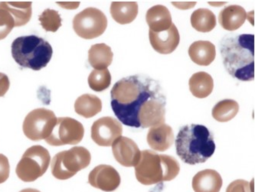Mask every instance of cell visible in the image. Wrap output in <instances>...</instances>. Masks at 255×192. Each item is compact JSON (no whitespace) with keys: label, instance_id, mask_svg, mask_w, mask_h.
<instances>
[{"label":"cell","instance_id":"obj_3","mask_svg":"<svg viewBox=\"0 0 255 192\" xmlns=\"http://www.w3.org/2000/svg\"><path fill=\"white\" fill-rule=\"evenodd\" d=\"M176 149L181 160L189 165L206 163L216 150L213 135L203 125L182 126L176 139Z\"/></svg>","mask_w":255,"mask_h":192},{"label":"cell","instance_id":"obj_1","mask_svg":"<svg viewBox=\"0 0 255 192\" xmlns=\"http://www.w3.org/2000/svg\"><path fill=\"white\" fill-rule=\"evenodd\" d=\"M115 116L126 126L149 128L163 124L166 98L159 82L144 75L120 80L111 92Z\"/></svg>","mask_w":255,"mask_h":192},{"label":"cell","instance_id":"obj_2","mask_svg":"<svg viewBox=\"0 0 255 192\" xmlns=\"http://www.w3.org/2000/svg\"><path fill=\"white\" fill-rule=\"evenodd\" d=\"M220 49L224 66L231 76L242 82L255 79V35L226 36Z\"/></svg>","mask_w":255,"mask_h":192},{"label":"cell","instance_id":"obj_7","mask_svg":"<svg viewBox=\"0 0 255 192\" xmlns=\"http://www.w3.org/2000/svg\"><path fill=\"white\" fill-rule=\"evenodd\" d=\"M50 162L48 149L42 146H33L25 151L17 165L15 173L18 179L25 183H32L46 173Z\"/></svg>","mask_w":255,"mask_h":192},{"label":"cell","instance_id":"obj_27","mask_svg":"<svg viewBox=\"0 0 255 192\" xmlns=\"http://www.w3.org/2000/svg\"><path fill=\"white\" fill-rule=\"evenodd\" d=\"M88 85L96 92H104L111 84V75L109 70H94L88 77Z\"/></svg>","mask_w":255,"mask_h":192},{"label":"cell","instance_id":"obj_35","mask_svg":"<svg viewBox=\"0 0 255 192\" xmlns=\"http://www.w3.org/2000/svg\"><path fill=\"white\" fill-rule=\"evenodd\" d=\"M19 192H41L40 191L37 190V189H25Z\"/></svg>","mask_w":255,"mask_h":192},{"label":"cell","instance_id":"obj_13","mask_svg":"<svg viewBox=\"0 0 255 192\" xmlns=\"http://www.w3.org/2000/svg\"><path fill=\"white\" fill-rule=\"evenodd\" d=\"M117 162L125 167H135L139 163L141 152L136 143L126 136H120L112 144Z\"/></svg>","mask_w":255,"mask_h":192},{"label":"cell","instance_id":"obj_11","mask_svg":"<svg viewBox=\"0 0 255 192\" xmlns=\"http://www.w3.org/2000/svg\"><path fill=\"white\" fill-rule=\"evenodd\" d=\"M122 133L123 126L121 123L111 116L100 118L91 126V139L100 146H112Z\"/></svg>","mask_w":255,"mask_h":192},{"label":"cell","instance_id":"obj_19","mask_svg":"<svg viewBox=\"0 0 255 192\" xmlns=\"http://www.w3.org/2000/svg\"><path fill=\"white\" fill-rule=\"evenodd\" d=\"M189 55L196 65L209 66L216 58V46L209 41H197L189 47Z\"/></svg>","mask_w":255,"mask_h":192},{"label":"cell","instance_id":"obj_21","mask_svg":"<svg viewBox=\"0 0 255 192\" xmlns=\"http://www.w3.org/2000/svg\"><path fill=\"white\" fill-rule=\"evenodd\" d=\"M32 2H2L0 8H5L15 21V27L26 25L32 18Z\"/></svg>","mask_w":255,"mask_h":192},{"label":"cell","instance_id":"obj_16","mask_svg":"<svg viewBox=\"0 0 255 192\" xmlns=\"http://www.w3.org/2000/svg\"><path fill=\"white\" fill-rule=\"evenodd\" d=\"M222 177L213 169H206L198 173L192 179L195 192H219L222 187Z\"/></svg>","mask_w":255,"mask_h":192},{"label":"cell","instance_id":"obj_23","mask_svg":"<svg viewBox=\"0 0 255 192\" xmlns=\"http://www.w3.org/2000/svg\"><path fill=\"white\" fill-rule=\"evenodd\" d=\"M111 16L121 25L131 23L137 16L136 2H114L111 5Z\"/></svg>","mask_w":255,"mask_h":192},{"label":"cell","instance_id":"obj_24","mask_svg":"<svg viewBox=\"0 0 255 192\" xmlns=\"http://www.w3.org/2000/svg\"><path fill=\"white\" fill-rule=\"evenodd\" d=\"M102 109V102L94 95H83L75 101V110L78 115L89 119L93 117Z\"/></svg>","mask_w":255,"mask_h":192},{"label":"cell","instance_id":"obj_12","mask_svg":"<svg viewBox=\"0 0 255 192\" xmlns=\"http://www.w3.org/2000/svg\"><path fill=\"white\" fill-rule=\"evenodd\" d=\"M121 182V176L118 171L108 165L96 166L88 176L89 184L103 192H114L119 187Z\"/></svg>","mask_w":255,"mask_h":192},{"label":"cell","instance_id":"obj_15","mask_svg":"<svg viewBox=\"0 0 255 192\" xmlns=\"http://www.w3.org/2000/svg\"><path fill=\"white\" fill-rule=\"evenodd\" d=\"M146 140L151 149L159 152H165L174 143V133L171 126L163 123L151 127Z\"/></svg>","mask_w":255,"mask_h":192},{"label":"cell","instance_id":"obj_17","mask_svg":"<svg viewBox=\"0 0 255 192\" xmlns=\"http://www.w3.org/2000/svg\"><path fill=\"white\" fill-rule=\"evenodd\" d=\"M146 20L149 30L154 32L166 31L172 25L170 12L166 6L162 5L151 7L146 12Z\"/></svg>","mask_w":255,"mask_h":192},{"label":"cell","instance_id":"obj_29","mask_svg":"<svg viewBox=\"0 0 255 192\" xmlns=\"http://www.w3.org/2000/svg\"><path fill=\"white\" fill-rule=\"evenodd\" d=\"M15 27V21L5 8H0V40L6 38Z\"/></svg>","mask_w":255,"mask_h":192},{"label":"cell","instance_id":"obj_8","mask_svg":"<svg viewBox=\"0 0 255 192\" xmlns=\"http://www.w3.org/2000/svg\"><path fill=\"white\" fill-rule=\"evenodd\" d=\"M56 122L57 117L53 111L45 108L33 109L24 119V134L32 141L47 139L52 133Z\"/></svg>","mask_w":255,"mask_h":192},{"label":"cell","instance_id":"obj_4","mask_svg":"<svg viewBox=\"0 0 255 192\" xmlns=\"http://www.w3.org/2000/svg\"><path fill=\"white\" fill-rule=\"evenodd\" d=\"M179 171L180 166L174 157L152 150L141 152L139 163L135 166L136 179L143 186L170 182L176 179Z\"/></svg>","mask_w":255,"mask_h":192},{"label":"cell","instance_id":"obj_10","mask_svg":"<svg viewBox=\"0 0 255 192\" xmlns=\"http://www.w3.org/2000/svg\"><path fill=\"white\" fill-rule=\"evenodd\" d=\"M85 135V128L79 121L71 117L57 118L56 124L45 142L50 146L76 145Z\"/></svg>","mask_w":255,"mask_h":192},{"label":"cell","instance_id":"obj_5","mask_svg":"<svg viewBox=\"0 0 255 192\" xmlns=\"http://www.w3.org/2000/svg\"><path fill=\"white\" fill-rule=\"evenodd\" d=\"M12 55L22 68L39 71L45 68L52 59L53 49L49 42L36 35L15 38L12 42Z\"/></svg>","mask_w":255,"mask_h":192},{"label":"cell","instance_id":"obj_9","mask_svg":"<svg viewBox=\"0 0 255 192\" xmlns=\"http://www.w3.org/2000/svg\"><path fill=\"white\" fill-rule=\"evenodd\" d=\"M108 27V18L96 8H85L75 15L73 28L75 33L84 39H93L103 35Z\"/></svg>","mask_w":255,"mask_h":192},{"label":"cell","instance_id":"obj_28","mask_svg":"<svg viewBox=\"0 0 255 192\" xmlns=\"http://www.w3.org/2000/svg\"><path fill=\"white\" fill-rule=\"evenodd\" d=\"M40 23L46 32H55L62 26V18L55 10L47 8L39 15Z\"/></svg>","mask_w":255,"mask_h":192},{"label":"cell","instance_id":"obj_32","mask_svg":"<svg viewBox=\"0 0 255 192\" xmlns=\"http://www.w3.org/2000/svg\"><path fill=\"white\" fill-rule=\"evenodd\" d=\"M9 86L10 82L8 76L5 74L0 73V96H5Z\"/></svg>","mask_w":255,"mask_h":192},{"label":"cell","instance_id":"obj_6","mask_svg":"<svg viewBox=\"0 0 255 192\" xmlns=\"http://www.w3.org/2000/svg\"><path fill=\"white\" fill-rule=\"evenodd\" d=\"M89 151L82 146H75L60 152L52 159V174L58 180H68L91 163Z\"/></svg>","mask_w":255,"mask_h":192},{"label":"cell","instance_id":"obj_31","mask_svg":"<svg viewBox=\"0 0 255 192\" xmlns=\"http://www.w3.org/2000/svg\"><path fill=\"white\" fill-rule=\"evenodd\" d=\"M10 166L8 159L3 154H0V184L5 183L9 177Z\"/></svg>","mask_w":255,"mask_h":192},{"label":"cell","instance_id":"obj_18","mask_svg":"<svg viewBox=\"0 0 255 192\" xmlns=\"http://www.w3.org/2000/svg\"><path fill=\"white\" fill-rule=\"evenodd\" d=\"M247 12L243 7L238 5H229L219 13V23L224 29L236 31L242 26L247 19Z\"/></svg>","mask_w":255,"mask_h":192},{"label":"cell","instance_id":"obj_33","mask_svg":"<svg viewBox=\"0 0 255 192\" xmlns=\"http://www.w3.org/2000/svg\"><path fill=\"white\" fill-rule=\"evenodd\" d=\"M172 5L176 6V8H179V9H189V8H192V7L196 5V2H172Z\"/></svg>","mask_w":255,"mask_h":192},{"label":"cell","instance_id":"obj_22","mask_svg":"<svg viewBox=\"0 0 255 192\" xmlns=\"http://www.w3.org/2000/svg\"><path fill=\"white\" fill-rule=\"evenodd\" d=\"M189 85L192 95L202 99L212 94L214 88L213 78L206 72H197L189 79Z\"/></svg>","mask_w":255,"mask_h":192},{"label":"cell","instance_id":"obj_26","mask_svg":"<svg viewBox=\"0 0 255 192\" xmlns=\"http://www.w3.org/2000/svg\"><path fill=\"white\" fill-rule=\"evenodd\" d=\"M239 111V104L234 99H223L212 109V114L214 119L226 123L236 117Z\"/></svg>","mask_w":255,"mask_h":192},{"label":"cell","instance_id":"obj_25","mask_svg":"<svg viewBox=\"0 0 255 192\" xmlns=\"http://www.w3.org/2000/svg\"><path fill=\"white\" fill-rule=\"evenodd\" d=\"M191 24L198 32H211L216 26V15L209 8H199L192 12Z\"/></svg>","mask_w":255,"mask_h":192},{"label":"cell","instance_id":"obj_14","mask_svg":"<svg viewBox=\"0 0 255 192\" xmlns=\"http://www.w3.org/2000/svg\"><path fill=\"white\" fill-rule=\"evenodd\" d=\"M149 37L152 48L162 55L174 52L180 41L179 31L173 23L169 29L163 32H154L149 30Z\"/></svg>","mask_w":255,"mask_h":192},{"label":"cell","instance_id":"obj_34","mask_svg":"<svg viewBox=\"0 0 255 192\" xmlns=\"http://www.w3.org/2000/svg\"><path fill=\"white\" fill-rule=\"evenodd\" d=\"M58 5H62L64 8H68V9H74V8H77L79 5V2H76V3H72V2H70V3H60V2H58Z\"/></svg>","mask_w":255,"mask_h":192},{"label":"cell","instance_id":"obj_30","mask_svg":"<svg viewBox=\"0 0 255 192\" xmlns=\"http://www.w3.org/2000/svg\"><path fill=\"white\" fill-rule=\"evenodd\" d=\"M226 192H254L253 182L252 184L242 179L234 181L228 186Z\"/></svg>","mask_w":255,"mask_h":192},{"label":"cell","instance_id":"obj_20","mask_svg":"<svg viewBox=\"0 0 255 192\" xmlns=\"http://www.w3.org/2000/svg\"><path fill=\"white\" fill-rule=\"evenodd\" d=\"M113 57L111 47L106 44L92 45L88 51V62L95 70L107 69L113 62Z\"/></svg>","mask_w":255,"mask_h":192}]
</instances>
